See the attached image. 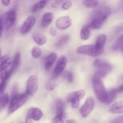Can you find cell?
Segmentation results:
<instances>
[{
    "label": "cell",
    "mask_w": 123,
    "mask_h": 123,
    "mask_svg": "<svg viewBox=\"0 0 123 123\" xmlns=\"http://www.w3.org/2000/svg\"><path fill=\"white\" fill-rule=\"evenodd\" d=\"M8 81H1L0 82V96L3 94L6 87H7Z\"/></svg>",
    "instance_id": "35"
},
{
    "label": "cell",
    "mask_w": 123,
    "mask_h": 123,
    "mask_svg": "<svg viewBox=\"0 0 123 123\" xmlns=\"http://www.w3.org/2000/svg\"><path fill=\"white\" fill-rule=\"evenodd\" d=\"M78 54L96 57L103 54V51L98 49L95 44H86L78 47L77 49Z\"/></svg>",
    "instance_id": "4"
},
{
    "label": "cell",
    "mask_w": 123,
    "mask_h": 123,
    "mask_svg": "<svg viewBox=\"0 0 123 123\" xmlns=\"http://www.w3.org/2000/svg\"><path fill=\"white\" fill-rule=\"evenodd\" d=\"M115 89H116V91H117L118 93H119V92H123V85H120V86H119L117 88H115Z\"/></svg>",
    "instance_id": "42"
},
{
    "label": "cell",
    "mask_w": 123,
    "mask_h": 123,
    "mask_svg": "<svg viewBox=\"0 0 123 123\" xmlns=\"http://www.w3.org/2000/svg\"><path fill=\"white\" fill-rule=\"evenodd\" d=\"M46 3L47 2H44V1H40L39 2H37V3L34 4L32 6V8H31V12L32 13H36V12H37L40 10L43 9L46 6Z\"/></svg>",
    "instance_id": "24"
},
{
    "label": "cell",
    "mask_w": 123,
    "mask_h": 123,
    "mask_svg": "<svg viewBox=\"0 0 123 123\" xmlns=\"http://www.w3.org/2000/svg\"><path fill=\"white\" fill-rule=\"evenodd\" d=\"M66 118V112L56 114L52 120V123H64Z\"/></svg>",
    "instance_id": "23"
},
{
    "label": "cell",
    "mask_w": 123,
    "mask_h": 123,
    "mask_svg": "<svg viewBox=\"0 0 123 123\" xmlns=\"http://www.w3.org/2000/svg\"><path fill=\"white\" fill-rule=\"evenodd\" d=\"M95 108V100L92 97H89L86 98L84 105L80 108V114L82 117L86 118L90 115Z\"/></svg>",
    "instance_id": "8"
},
{
    "label": "cell",
    "mask_w": 123,
    "mask_h": 123,
    "mask_svg": "<svg viewBox=\"0 0 123 123\" xmlns=\"http://www.w3.org/2000/svg\"><path fill=\"white\" fill-rule=\"evenodd\" d=\"M66 123H78V122L77 121L74 120H68L66 121Z\"/></svg>",
    "instance_id": "43"
},
{
    "label": "cell",
    "mask_w": 123,
    "mask_h": 123,
    "mask_svg": "<svg viewBox=\"0 0 123 123\" xmlns=\"http://www.w3.org/2000/svg\"><path fill=\"white\" fill-rule=\"evenodd\" d=\"M72 19L69 16H62L59 18L56 22V27L60 30H66L72 25Z\"/></svg>",
    "instance_id": "12"
},
{
    "label": "cell",
    "mask_w": 123,
    "mask_h": 123,
    "mask_svg": "<svg viewBox=\"0 0 123 123\" xmlns=\"http://www.w3.org/2000/svg\"><path fill=\"white\" fill-rule=\"evenodd\" d=\"M109 123H123V117L122 116L118 117L115 118L112 120Z\"/></svg>",
    "instance_id": "37"
},
{
    "label": "cell",
    "mask_w": 123,
    "mask_h": 123,
    "mask_svg": "<svg viewBox=\"0 0 123 123\" xmlns=\"http://www.w3.org/2000/svg\"><path fill=\"white\" fill-rule=\"evenodd\" d=\"M42 49L38 46H34L31 51V55L34 58H38L42 55Z\"/></svg>",
    "instance_id": "31"
},
{
    "label": "cell",
    "mask_w": 123,
    "mask_h": 123,
    "mask_svg": "<svg viewBox=\"0 0 123 123\" xmlns=\"http://www.w3.org/2000/svg\"><path fill=\"white\" fill-rule=\"evenodd\" d=\"M20 54L19 52H17L16 54L14 55L13 60L12 62H11V66H10V69L12 70V73H14L17 68L19 67V64L20 62Z\"/></svg>",
    "instance_id": "20"
},
{
    "label": "cell",
    "mask_w": 123,
    "mask_h": 123,
    "mask_svg": "<svg viewBox=\"0 0 123 123\" xmlns=\"http://www.w3.org/2000/svg\"><path fill=\"white\" fill-rule=\"evenodd\" d=\"M38 89V78L32 75L28 79L26 82V93L28 96H32L36 93Z\"/></svg>",
    "instance_id": "7"
},
{
    "label": "cell",
    "mask_w": 123,
    "mask_h": 123,
    "mask_svg": "<svg viewBox=\"0 0 123 123\" xmlns=\"http://www.w3.org/2000/svg\"><path fill=\"white\" fill-rule=\"evenodd\" d=\"M123 102L122 101L116 102L110 106L109 111L112 114H122L123 112Z\"/></svg>",
    "instance_id": "16"
},
{
    "label": "cell",
    "mask_w": 123,
    "mask_h": 123,
    "mask_svg": "<svg viewBox=\"0 0 123 123\" xmlns=\"http://www.w3.org/2000/svg\"><path fill=\"white\" fill-rule=\"evenodd\" d=\"M72 5H73V4L71 1H66L62 3V6H61V8H62V9L64 10H67L70 9L72 7Z\"/></svg>",
    "instance_id": "34"
},
{
    "label": "cell",
    "mask_w": 123,
    "mask_h": 123,
    "mask_svg": "<svg viewBox=\"0 0 123 123\" xmlns=\"http://www.w3.org/2000/svg\"><path fill=\"white\" fill-rule=\"evenodd\" d=\"M12 74H13V73L11 70L10 67L8 69L1 71V72H0V80H1V81H8V79Z\"/></svg>",
    "instance_id": "22"
},
{
    "label": "cell",
    "mask_w": 123,
    "mask_h": 123,
    "mask_svg": "<svg viewBox=\"0 0 123 123\" xmlns=\"http://www.w3.org/2000/svg\"><path fill=\"white\" fill-rule=\"evenodd\" d=\"M10 57L8 55H5L4 56H1L0 57V66L4 64V62H7V61H9Z\"/></svg>",
    "instance_id": "36"
},
{
    "label": "cell",
    "mask_w": 123,
    "mask_h": 123,
    "mask_svg": "<svg viewBox=\"0 0 123 123\" xmlns=\"http://www.w3.org/2000/svg\"></svg>",
    "instance_id": "46"
},
{
    "label": "cell",
    "mask_w": 123,
    "mask_h": 123,
    "mask_svg": "<svg viewBox=\"0 0 123 123\" xmlns=\"http://www.w3.org/2000/svg\"><path fill=\"white\" fill-rule=\"evenodd\" d=\"M54 19V14L52 12H46L42 16L41 25L43 28H47L52 22Z\"/></svg>",
    "instance_id": "15"
},
{
    "label": "cell",
    "mask_w": 123,
    "mask_h": 123,
    "mask_svg": "<svg viewBox=\"0 0 123 123\" xmlns=\"http://www.w3.org/2000/svg\"><path fill=\"white\" fill-rule=\"evenodd\" d=\"M64 78L66 79L67 81H68V82L71 83L73 82V73L71 72H66V73L64 74Z\"/></svg>",
    "instance_id": "32"
},
{
    "label": "cell",
    "mask_w": 123,
    "mask_h": 123,
    "mask_svg": "<svg viewBox=\"0 0 123 123\" xmlns=\"http://www.w3.org/2000/svg\"><path fill=\"white\" fill-rule=\"evenodd\" d=\"M1 3L5 7H7L10 4V0H1Z\"/></svg>",
    "instance_id": "39"
},
{
    "label": "cell",
    "mask_w": 123,
    "mask_h": 123,
    "mask_svg": "<svg viewBox=\"0 0 123 123\" xmlns=\"http://www.w3.org/2000/svg\"><path fill=\"white\" fill-rule=\"evenodd\" d=\"M88 25L90 28H92L93 30H98V29L102 28L103 24L97 19H91V22H90V25Z\"/></svg>",
    "instance_id": "30"
},
{
    "label": "cell",
    "mask_w": 123,
    "mask_h": 123,
    "mask_svg": "<svg viewBox=\"0 0 123 123\" xmlns=\"http://www.w3.org/2000/svg\"><path fill=\"white\" fill-rule=\"evenodd\" d=\"M35 23H36L35 17L33 16H30L22 25L20 28V32L22 34H26L28 33L34 26Z\"/></svg>",
    "instance_id": "11"
},
{
    "label": "cell",
    "mask_w": 123,
    "mask_h": 123,
    "mask_svg": "<svg viewBox=\"0 0 123 123\" xmlns=\"http://www.w3.org/2000/svg\"><path fill=\"white\" fill-rule=\"evenodd\" d=\"M1 56V50H0V57Z\"/></svg>",
    "instance_id": "45"
},
{
    "label": "cell",
    "mask_w": 123,
    "mask_h": 123,
    "mask_svg": "<svg viewBox=\"0 0 123 123\" xmlns=\"http://www.w3.org/2000/svg\"><path fill=\"white\" fill-rule=\"evenodd\" d=\"M107 40V37L105 34H101L97 37L96 42V46L98 49L104 51V47Z\"/></svg>",
    "instance_id": "18"
},
{
    "label": "cell",
    "mask_w": 123,
    "mask_h": 123,
    "mask_svg": "<svg viewBox=\"0 0 123 123\" xmlns=\"http://www.w3.org/2000/svg\"><path fill=\"white\" fill-rule=\"evenodd\" d=\"M112 49L114 51H123V36H121L117 38L113 46Z\"/></svg>",
    "instance_id": "26"
},
{
    "label": "cell",
    "mask_w": 123,
    "mask_h": 123,
    "mask_svg": "<svg viewBox=\"0 0 123 123\" xmlns=\"http://www.w3.org/2000/svg\"><path fill=\"white\" fill-rule=\"evenodd\" d=\"M85 90H78L70 92L67 97V100L71 103V106L73 109H78L79 106L80 100L85 96Z\"/></svg>",
    "instance_id": "6"
},
{
    "label": "cell",
    "mask_w": 123,
    "mask_h": 123,
    "mask_svg": "<svg viewBox=\"0 0 123 123\" xmlns=\"http://www.w3.org/2000/svg\"><path fill=\"white\" fill-rule=\"evenodd\" d=\"M94 67L96 70L95 75L99 77L101 79L106 76L112 70V66L111 64L107 61L100 59L95 60V61H94Z\"/></svg>",
    "instance_id": "3"
},
{
    "label": "cell",
    "mask_w": 123,
    "mask_h": 123,
    "mask_svg": "<svg viewBox=\"0 0 123 123\" xmlns=\"http://www.w3.org/2000/svg\"><path fill=\"white\" fill-rule=\"evenodd\" d=\"M117 94L118 92L115 88L110 90L109 92H108V100H107L106 104H109V103H112L115 99Z\"/></svg>",
    "instance_id": "28"
},
{
    "label": "cell",
    "mask_w": 123,
    "mask_h": 123,
    "mask_svg": "<svg viewBox=\"0 0 123 123\" xmlns=\"http://www.w3.org/2000/svg\"><path fill=\"white\" fill-rule=\"evenodd\" d=\"M49 32H50V34L52 36H55L56 35V32H57V30H56V28H55L54 26H52L51 28L49 30Z\"/></svg>",
    "instance_id": "38"
},
{
    "label": "cell",
    "mask_w": 123,
    "mask_h": 123,
    "mask_svg": "<svg viewBox=\"0 0 123 123\" xmlns=\"http://www.w3.org/2000/svg\"><path fill=\"white\" fill-rule=\"evenodd\" d=\"M92 84L97 98L102 103H106L108 92L102 82V79L94 75L92 78Z\"/></svg>",
    "instance_id": "1"
},
{
    "label": "cell",
    "mask_w": 123,
    "mask_h": 123,
    "mask_svg": "<svg viewBox=\"0 0 123 123\" xmlns=\"http://www.w3.org/2000/svg\"><path fill=\"white\" fill-rule=\"evenodd\" d=\"M9 102V96L7 94H3L0 96V111L2 110Z\"/></svg>",
    "instance_id": "25"
},
{
    "label": "cell",
    "mask_w": 123,
    "mask_h": 123,
    "mask_svg": "<svg viewBox=\"0 0 123 123\" xmlns=\"http://www.w3.org/2000/svg\"><path fill=\"white\" fill-rule=\"evenodd\" d=\"M69 39V35H65V36H62V37L59 40L57 44H56V47H58V48H62V47L64 46L68 43Z\"/></svg>",
    "instance_id": "29"
},
{
    "label": "cell",
    "mask_w": 123,
    "mask_h": 123,
    "mask_svg": "<svg viewBox=\"0 0 123 123\" xmlns=\"http://www.w3.org/2000/svg\"><path fill=\"white\" fill-rule=\"evenodd\" d=\"M32 39L39 46L43 45L47 42V37L40 32H34L32 34Z\"/></svg>",
    "instance_id": "17"
},
{
    "label": "cell",
    "mask_w": 123,
    "mask_h": 123,
    "mask_svg": "<svg viewBox=\"0 0 123 123\" xmlns=\"http://www.w3.org/2000/svg\"><path fill=\"white\" fill-rule=\"evenodd\" d=\"M16 19V12L14 9L10 10L5 13L3 16V21L7 30L10 29L15 24Z\"/></svg>",
    "instance_id": "10"
},
{
    "label": "cell",
    "mask_w": 123,
    "mask_h": 123,
    "mask_svg": "<svg viewBox=\"0 0 123 123\" xmlns=\"http://www.w3.org/2000/svg\"><path fill=\"white\" fill-rule=\"evenodd\" d=\"M66 64H67V58L66 56L62 55L59 57L53 72L52 77V79H54L57 78L63 72L66 68Z\"/></svg>",
    "instance_id": "9"
},
{
    "label": "cell",
    "mask_w": 123,
    "mask_h": 123,
    "mask_svg": "<svg viewBox=\"0 0 123 123\" xmlns=\"http://www.w3.org/2000/svg\"><path fill=\"white\" fill-rule=\"evenodd\" d=\"M28 96L26 92L22 94L16 93L12 96V100L8 106V114H12L21 108L28 100Z\"/></svg>",
    "instance_id": "2"
},
{
    "label": "cell",
    "mask_w": 123,
    "mask_h": 123,
    "mask_svg": "<svg viewBox=\"0 0 123 123\" xmlns=\"http://www.w3.org/2000/svg\"><path fill=\"white\" fill-rule=\"evenodd\" d=\"M90 27L88 25H85L82 27L80 30V38L84 40H88L91 37V31H90Z\"/></svg>",
    "instance_id": "21"
},
{
    "label": "cell",
    "mask_w": 123,
    "mask_h": 123,
    "mask_svg": "<svg viewBox=\"0 0 123 123\" xmlns=\"http://www.w3.org/2000/svg\"><path fill=\"white\" fill-rule=\"evenodd\" d=\"M83 4L86 8H95L98 6V0H83Z\"/></svg>",
    "instance_id": "27"
},
{
    "label": "cell",
    "mask_w": 123,
    "mask_h": 123,
    "mask_svg": "<svg viewBox=\"0 0 123 123\" xmlns=\"http://www.w3.org/2000/svg\"><path fill=\"white\" fill-rule=\"evenodd\" d=\"M2 30H3V21H2V18L0 17V38L2 36Z\"/></svg>",
    "instance_id": "40"
},
{
    "label": "cell",
    "mask_w": 123,
    "mask_h": 123,
    "mask_svg": "<svg viewBox=\"0 0 123 123\" xmlns=\"http://www.w3.org/2000/svg\"><path fill=\"white\" fill-rule=\"evenodd\" d=\"M41 1H44V2H47L48 1H49V0H41Z\"/></svg>",
    "instance_id": "44"
},
{
    "label": "cell",
    "mask_w": 123,
    "mask_h": 123,
    "mask_svg": "<svg viewBox=\"0 0 123 123\" xmlns=\"http://www.w3.org/2000/svg\"><path fill=\"white\" fill-rule=\"evenodd\" d=\"M43 117L42 110L37 108H32L29 110L26 118L31 120L38 121L41 120Z\"/></svg>",
    "instance_id": "13"
},
{
    "label": "cell",
    "mask_w": 123,
    "mask_h": 123,
    "mask_svg": "<svg viewBox=\"0 0 123 123\" xmlns=\"http://www.w3.org/2000/svg\"><path fill=\"white\" fill-rule=\"evenodd\" d=\"M54 110L56 114L65 112V104L63 100L61 99L55 100L54 102Z\"/></svg>",
    "instance_id": "19"
},
{
    "label": "cell",
    "mask_w": 123,
    "mask_h": 123,
    "mask_svg": "<svg viewBox=\"0 0 123 123\" xmlns=\"http://www.w3.org/2000/svg\"><path fill=\"white\" fill-rule=\"evenodd\" d=\"M56 86V83H55L54 82H49L47 83L46 84L45 88L48 91H52V90H54Z\"/></svg>",
    "instance_id": "33"
},
{
    "label": "cell",
    "mask_w": 123,
    "mask_h": 123,
    "mask_svg": "<svg viewBox=\"0 0 123 123\" xmlns=\"http://www.w3.org/2000/svg\"><path fill=\"white\" fill-rule=\"evenodd\" d=\"M111 10L109 7L103 6L99 7L94 11L91 16V19H97L103 24L109 18Z\"/></svg>",
    "instance_id": "5"
},
{
    "label": "cell",
    "mask_w": 123,
    "mask_h": 123,
    "mask_svg": "<svg viewBox=\"0 0 123 123\" xmlns=\"http://www.w3.org/2000/svg\"><path fill=\"white\" fill-rule=\"evenodd\" d=\"M58 58V54L56 53H51L46 56L44 60V67L46 71H49L53 65L55 64Z\"/></svg>",
    "instance_id": "14"
},
{
    "label": "cell",
    "mask_w": 123,
    "mask_h": 123,
    "mask_svg": "<svg viewBox=\"0 0 123 123\" xmlns=\"http://www.w3.org/2000/svg\"><path fill=\"white\" fill-rule=\"evenodd\" d=\"M65 1H66V0H54V2H53V6H56L62 3V2H65Z\"/></svg>",
    "instance_id": "41"
}]
</instances>
